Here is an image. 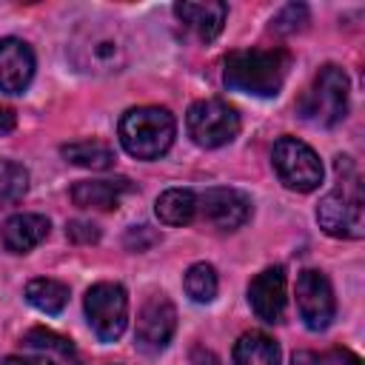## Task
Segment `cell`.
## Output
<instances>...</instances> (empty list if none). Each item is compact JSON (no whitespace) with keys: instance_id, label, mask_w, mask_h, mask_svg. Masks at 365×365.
<instances>
[{"instance_id":"603a6c76","label":"cell","mask_w":365,"mask_h":365,"mask_svg":"<svg viewBox=\"0 0 365 365\" xmlns=\"http://www.w3.org/2000/svg\"><path fill=\"white\" fill-rule=\"evenodd\" d=\"M29 188V171L14 160H0V202H17Z\"/></svg>"},{"instance_id":"d4e9b609","label":"cell","mask_w":365,"mask_h":365,"mask_svg":"<svg viewBox=\"0 0 365 365\" xmlns=\"http://www.w3.org/2000/svg\"><path fill=\"white\" fill-rule=\"evenodd\" d=\"M123 242H125L128 251H148L151 245L160 242V234H157L154 228H148V225H134V228L125 231Z\"/></svg>"},{"instance_id":"83f0119b","label":"cell","mask_w":365,"mask_h":365,"mask_svg":"<svg viewBox=\"0 0 365 365\" xmlns=\"http://www.w3.org/2000/svg\"><path fill=\"white\" fill-rule=\"evenodd\" d=\"M191 365H220V359H217L214 351H208V348H202V345H194V351H191Z\"/></svg>"},{"instance_id":"4dcf8cb0","label":"cell","mask_w":365,"mask_h":365,"mask_svg":"<svg viewBox=\"0 0 365 365\" xmlns=\"http://www.w3.org/2000/svg\"><path fill=\"white\" fill-rule=\"evenodd\" d=\"M3 365H51L48 359H26V356H6Z\"/></svg>"},{"instance_id":"ffe728a7","label":"cell","mask_w":365,"mask_h":365,"mask_svg":"<svg viewBox=\"0 0 365 365\" xmlns=\"http://www.w3.org/2000/svg\"><path fill=\"white\" fill-rule=\"evenodd\" d=\"M26 299L43 314H60L68 302V285L48 279V277H37L26 285Z\"/></svg>"},{"instance_id":"30bf717a","label":"cell","mask_w":365,"mask_h":365,"mask_svg":"<svg viewBox=\"0 0 365 365\" xmlns=\"http://www.w3.org/2000/svg\"><path fill=\"white\" fill-rule=\"evenodd\" d=\"M174 331H177V311L171 299L163 294L148 297L137 314V328H134L137 348L145 354H157L171 342Z\"/></svg>"},{"instance_id":"7a4b0ae2","label":"cell","mask_w":365,"mask_h":365,"mask_svg":"<svg viewBox=\"0 0 365 365\" xmlns=\"http://www.w3.org/2000/svg\"><path fill=\"white\" fill-rule=\"evenodd\" d=\"M291 68L285 48H240L225 57L222 80L231 91L251 97H277Z\"/></svg>"},{"instance_id":"277c9868","label":"cell","mask_w":365,"mask_h":365,"mask_svg":"<svg viewBox=\"0 0 365 365\" xmlns=\"http://www.w3.org/2000/svg\"><path fill=\"white\" fill-rule=\"evenodd\" d=\"M177 134V123L168 108L160 106H140L128 108L120 120V143L137 160H157L163 157Z\"/></svg>"},{"instance_id":"484cf974","label":"cell","mask_w":365,"mask_h":365,"mask_svg":"<svg viewBox=\"0 0 365 365\" xmlns=\"http://www.w3.org/2000/svg\"><path fill=\"white\" fill-rule=\"evenodd\" d=\"M66 237H68L71 242H80V245H91V242H97V240H100V231H97V225H91V222H83V220H71V222L66 225Z\"/></svg>"},{"instance_id":"f546056e","label":"cell","mask_w":365,"mask_h":365,"mask_svg":"<svg viewBox=\"0 0 365 365\" xmlns=\"http://www.w3.org/2000/svg\"><path fill=\"white\" fill-rule=\"evenodd\" d=\"M14 123H17L14 111L11 108H0V134H9L14 128Z\"/></svg>"},{"instance_id":"52a82bcc","label":"cell","mask_w":365,"mask_h":365,"mask_svg":"<svg viewBox=\"0 0 365 365\" xmlns=\"http://www.w3.org/2000/svg\"><path fill=\"white\" fill-rule=\"evenodd\" d=\"M274 171L279 182L291 191H314L322 182V163L314 154L311 145H305L297 137H279L271 151Z\"/></svg>"},{"instance_id":"8992f818","label":"cell","mask_w":365,"mask_h":365,"mask_svg":"<svg viewBox=\"0 0 365 365\" xmlns=\"http://www.w3.org/2000/svg\"><path fill=\"white\" fill-rule=\"evenodd\" d=\"M185 128L200 148H220L240 134V114L225 100H197L185 114Z\"/></svg>"},{"instance_id":"d6986e66","label":"cell","mask_w":365,"mask_h":365,"mask_svg":"<svg viewBox=\"0 0 365 365\" xmlns=\"http://www.w3.org/2000/svg\"><path fill=\"white\" fill-rule=\"evenodd\" d=\"M197 214V194L191 188H168L157 197V217L165 225H188Z\"/></svg>"},{"instance_id":"44dd1931","label":"cell","mask_w":365,"mask_h":365,"mask_svg":"<svg viewBox=\"0 0 365 365\" xmlns=\"http://www.w3.org/2000/svg\"><path fill=\"white\" fill-rule=\"evenodd\" d=\"M23 342H26L29 348H34V351L57 354L60 359H66V362H71V365H77V362H80L74 342H71V339H66V336H60V334H54V331H48V328H31V331L26 334V339H23Z\"/></svg>"},{"instance_id":"8fae6325","label":"cell","mask_w":365,"mask_h":365,"mask_svg":"<svg viewBox=\"0 0 365 365\" xmlns=\"http://www.w3.org/2000/svg\"><path fill=\"white\" fill-rule=\"evenodd\" d=\"M197 211L220 231H234L251 217V200L237 188H208L197 197Z\"/></svg>"},{"instance_id":"4fadbf2b","label":"cell","mask_w":365,"mask_h":365,"mask_svg":"<svg viewBox=\"0 0 365 365\" xmlns=\"http://www.w3.org/2000/svg\"><path fill=\"white\" fill-rule=\"evenodd\" d=\"M34 77V51L17 37L0 40V91L23 94Z\"/></svg>"},{"instance_id":"3957f363","label":"cell","mask_w":365,"mask_h":365,"mask_svg":"<svg viewBox=\"0 0 365 365\" xmlns=\"http://www.w3.org/2000/svg\"><path fill=\"white\" fill-rule=\"evenodd\" d=\"M336 171H339V182L319 200L317 222L331 237L359 240L365 234L362 185H359V177L354 174V165L348 157H336Z\"/></svg>"},{"instance_id":"5b68a950","label":"cell","mask_w":365,"mask_h":365,"mask_svg":"<svg viewBox=\"0 0 365 365\" xmlns=\"http://www.w3.org/2000/svg\"><path fill=\"white\" fill-rule=\"evenodd\" d=\"M297 111L305 123L319 128H331L342 123L348 114V74L334 63L322 66L311 88L302 94Z\"/></svg>"},{"instance_id":"9c48e42d","label":"cell","mask_w":365,"mask_h":365,"mask_svg":"<svg viewBox=\"0 0 365 365\" xmlns=\"http://www.w3.org/2000/svg\"><path fill=\"white\" fill-rule=\"evenodd\" d=\"M297 308L299 317L305 322V328L311 331H325L336 314V299H334V288L328 282L325 274L305 268L297 277Z\"/></svg>"},{"instance_id":"e0dca14e","label":"cell","mask_w":365,"mask_h":365,"mask_svg":"<svg viewBox=\"0 0 365 365\" xmlns=\"http://www.w3.org/2000/svg\"><path fill=\"white\" fill-rule=\"evenodd\" d=\"M234 365H279V345L262 331H248L234 345Z\"/></svg>"},{"instance_id":"9a60e30c","label":"cell","mask_w":365,"mask_h":365,"mask_svg":"<svg viewBox=\"0 0 365 365\" xmlns=\"http://www.w3.org/2000/svg\"><path fill=\"white\" fill-rule=\"evenodd\" d=\"M134 185L125 177H114V180H80L71 188V200L80 208H94V211H108L117 208V202L131 194Z\"/></svg>"},{"instance_id":"6da1fadb","label":"cell","mask_w":365,"mask_h":365,"mask_svg":"<svg viewBox=\"0 0 365 365\" xmlns=\"http://www.w3.org/2000/svg\"><path fill=\"white\" fill-rule=\"evenodd\" d=\"M68 57L74 68L86 74H117L131 60V43L117 23L94 20L83 23L68 40Z\"/></svg>"},{"instance_id":"ba28073f","label":"cell","mask_w":365,"mask_h":365,"mask_svg":"<svg viewBox=\"0 0 365 365\" xmlns=\"http://www.w3.org/2000/svg\"><path fill=\"white\" fill-rule=\"evenodd\" d=\"M86 317L103 342H117L128 325V294L120 282H97L86 291Z\"/></svg>"},{"instance_id":"cb8c5ba5","label":"cell","mask_w":365,"mask_h":365,"mask_svg":"<svg viewBox=\"0 0 365 365\" xmlns=\"http://www.w3.org/2000/svg\"><path fill=\"white\" fill-rule=\"evenodd\" d=\"M308 26V9L302 6V3H288L279 14H274V20H271V29L277 31V34H297V31H302Z\"/></svg>"},{"instance_id":"f1b7e54d","label":"cell","mask_w":365,"mask_h":365,"mask_svg":"<svg viewBox=\"0 0 365 365\" xmlns=\"http://www.w3.org/2000/svg\"><path fill=\"white\" fill-rule=\"evenodd\" d=\"M334 359H336V365H362V359L356 354H351L348 348H334Z\"/></svg>"},{"instance_id":"2e32d148","label":"cell","mask_w":365,"mask_h":365,"mask_svg":"<svg viewBox=\"0 0 365 365\" xmlns=\"http://www.w3.org/2000/svg\"><path fill=\"white\" fill-rule=\"evenodd\" d=\"M48 220L43 214H14L3 222L0 228V240L6 245V251L11 254H26L31 248H37L46 237H48Z\"/></svg>"},{"instance_id":"7402d4cb","label":"cell","mask_w":365,"mask_h":365,"mask_svg":"<svg viewBox=\"0 0 365 365\" xmlns=\"http://www.w3.org/2000/svg\"><path fill=\"white\" fill-rule=\"evenodd\" d=\"M182 285H185V294L194 299V302H211L214 297H217V271H214V265H208V262H194L188 271H185V279H182Z\"/></svg>"},{"instance_id":"4316f807","label":"cell","mask_w":365,"mask_h":365,"mask_svg":"<svg viewBox=\"0 0 365 365\" xmlns=\"http://www.w3.org/2000/svg\"><path fill=\"white\" fill-rule=\"evenodd\" d=\"M291 365H336L334 351L331 354H314V351H297L291 356Z\"/></svg>"},{"instance_id":"5bb4252c","label":"cell","mask_w":365,"mask_h":365,"mask_svg":"<svg viewBox=\"0 0 365 365\" xmlns=\"http://www.w3.org/2000/svg\"><path fill=\"white\" fill-rule=\"evenodd\" d=\"M174 14L180 17V23L194 31L197 40L202 43H211L222 26H225V17H228V6L220 3V0H205V3H177L174 6Z\"/></svg>"},{"instance_id":"7c38bea8","label":"cell","mask_w":365,"mask_h":365,"mask_svg":"<svg viewBox=\"0 0 365 365\" xmlns=\"http://www.w3.org/2000/svg\"><path fill=\"white\" fill-rule=\"evenodd\" d=\"M248 302L262 322L274 325L282 319V314H285V271H282V265H271L251 279Z\"/></svg>"},{"instance_id":"ac0fdd59","label":"cell","mask_w":365,"mask_h":365,"mask_svg":"<svg viewBox=\"0 0 365 365\" xmlns=\"http://www.w3.org/2000/svg\"><path fill=\"white\" fill-rule=\"evenodd\" d=\"M60 154H63L68 163H74V165H80V168H91V171H106V168H111L114 160H117L114 148H111L108 143H100V140L66 143V145L60 148Z\"/></svg>"}]
</instances>
